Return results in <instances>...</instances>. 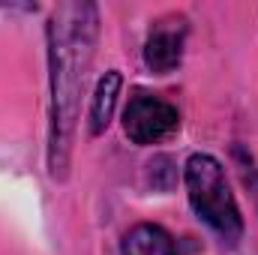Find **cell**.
<instances>
[{
    "instance_id": "6da1fadb",
    "label": "cell",
    "mask_w": 258,
    "mask_h": 255,
    "mask_svg": "<svg viewBox=\"0 0 258 255\" xmlns=\"http://www.w3.org/2000/svg\"><path fill=\"white\" fill-rule=\"evenodd\" d=\"M51 174H63L75 126V105L84 87V72L93 57L96 6L66 3L51 15Z\"/></svg>"
},
{
    "instance_id": "7a4b0ae2",
    "label": "cell",
    "mask_w": 258,
    "mask_h": 255,
    "mask_svg": "<svg viewBox=\"0 0 258 255\" xmlns=\"http://www.w3.org/2000/svg\"><path fill=\"white\" fill-rule=\"evenodd\" d=\"M183 180H186V195L198 219H204L222 240L237 243L243 234V219H240L234 195L228 189L219 159H213L210 153L189 156L183 168Z\"/></svg>"
},
{
    "instance_id": "3957f363",
    "label": "cell",
    "mask_w": 258,
    "mask_h": 255,
    "mask_svg": "<svg viewBox=\"0 0 258 255\" xmlns=\"http://www.w3.org/2000/svg\"><path fill=\"white\" fill-rule=\"evenodd\" d=\"M177 126H180L177 108L150 93H135L123 111V132L135 144H156L171 132H177Z\"/></svg>"
},
{
    "instance_id": "277c9868",
    "label": "cell",
    "mask_w": 258,
    "mask_h": 255,
    "mask_svg": "<svg viewBox=\"0 0 258 255\" xmlns=\"http://www.w3.org/2000/svg\"><path fill=\"white\" fill-rule=\"evenodd\" d=\"M183 57V30L174 27H156L147 36L144 45V63L150 66L156 75H168L180 66Z\"/></svg>"
},
{
    "instance_id": "5b68a950",
    "label": "cell",
    "mask_w": 258,
    "mask_h": 255,
    "mask_svg": "<svg viewBox=\"0 0 258 255\" xmlns=\"http://www.w3.org/2000/svg\"><path fill=\"white\" fill-rule=\"evenodd\" d=\"M120 252L123 255H177V246H174V237L162 225L141 222V225L129 228L123 234Z\"/></svg>"
},
{
    "instance_id": "8992f818",
    "label": "cell",
    "mask_w": 258,
    "mask_h": 255,
    "mask_svg": "<svg viewBox=\"0 0 258 255\" xmlns=\"http://www.w3.org/2000/svg\"><path fill=\"white\" fill-rule=\"evenodd\" d=\"M117 93H120V72L108 69L99 78L93 102H90V132L93 135H102L105 126L111 123V114H114V105H117Z\"/></svg>"
}]
</instances>
